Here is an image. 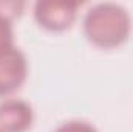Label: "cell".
Masks as SVG:
<instances>
[{"mask_svg": "<svg viewBox=\"0 0 133 132\" xmlns=\"http://www.w3.org/2000/svg\"><path fill=\"white\" fill-rule=\"evenodd\" d=\"M77 6V2L40 0L34 5V17L37 23L45 30L64 31L76 20Z\"/></svg>", "mask_w": 133, "mask_h": 132, "instance_id": "3957f363", "label": "cell"}, {"mask_svg": "<svg viewBox=\"0 0 133 132\" xmlns=\"http://www.w3.org/2000/svg\"><path fill=\"white\" fill-rule=\"evenodd\" d=\"M54 132H98V129L88 123V121H84V120H70L65 121L62 124H59Z\"/></svg>", "mask_w": 133, "mask_h": 132, "instance_id": "5b68a950", "label": "cell"}, {"mask_svg": "<svg viewBox=\"0 0 133 132\" xmlns=\"http://www.w3.org/2000/svg\"><path fill=\"white\" fill-rule=\"evenodd\" d=\"M130 30V14L119 3H96L88 8L84 17V33L87 39L101 48H115L124 44Z\"/></svg>", "mask_w": 133, "mask_h": 132, "instance_id": "6da1fadb", "label": "cell"}, {"mask_svg": "<svg viewBox=\"0 0 133 132\" xmlns=\"http://www.w3.org/2000/svg\"><path fill=\"white\" fill-rule=\"evenodd\" d=\"M34 121L33 107L17 98L0 103V132H26Z\"/></svg>", "mask_w": 133, "mask_h": 132, "instance_id": "277c9868", "label": "cell"}, {"mask_svg": "<svg viewBox=\"0 0 133 132\" xmlns=\"http://www.w3.org/2000/svg\"><path fill=\"white\" fill-rule=\"evenodd\" d=\"M11 45H14L12 23L9 19L0 16V48H6Z\"/></svg>", "mask_w": 133, "mask_h": 132, "instance_id": "8992f818", "label": "cell"}, {"mask_svg": "<svg viewBox=\"0 0 133 132\" xmlns=\"http://www.w3.org/2000/svg\"><path fill=\"white\" fill-rule=\"evenodd\" d=\"M23 6L25 5L22 2H0V16L12 20L14 17H17L20 14Z\"/></svg>", "mask_w": 133, "mask_h": 132, "instance_id": "52a82bcc", "label": "cell"}, {"mask_svg": "<svg viewBox=\"0 0 133 132\" xmlns=\"http://www.w3.org/2000/svg\"><path fill=\"white\" fill-rule=\"evenodd\" d=\"M26 56L16 45L0 48V97L16 92L26 79Z\"/></svg>", "mask_w": 133, "mask_h": 132, "instance_id": "7a4b0ae2", "label": "cell"}]
</instances>
